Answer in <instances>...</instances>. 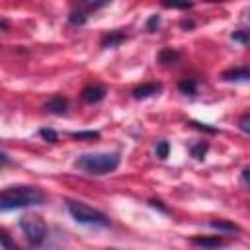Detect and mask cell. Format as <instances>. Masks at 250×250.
<instances>
[{"label": "cell", "instance_id": "19", "mask_svg": "<svg viewBox=\"0 0 250 250\" xmlns=\"http://www.w3.org/2000/svg\"><path fill=\"white\" fill-rule=\"evenodd\" d=\"M168 152H170V145H168V141H160V143H156V156L158 158H166L168 156Z\"/></svg>", "mask_w": 250, "mask_h": 250}, {"label": "cell", "instance_id": "26", "mask_svg": "<svg viewBox=\"0 0 250 250\" xmlns=\"http://www.w3.org/2000/svg\"><path fill=\"white\" fill-rule=\"evenodd\" d=\"M148 203H150V205H152V207H156V209H160V211H162V213H168V209H166V207H164V205H162V201H158V199H150V201H148Z\"/></svg>", "mask_w": 250, "mask_h": 250}, {"label": "cell", "instance_id": "1", "mask_svg": "<svg viewBox=\"0 0 250 250\" xmlns=\"http://www.w3.org/2000/svg\"><path fill=\"white\" fill-rule=\"evenodd\" d=\"M121 162L119 152H88L80 154L74 160V168L90 174V176H104L113 172Z\"/></svg>", "mask_w": 250, "mask_h": 250}, {"label": "cell", "instance_id": "17", "mask_svg": "<svg viewBox=\"0 0 250 250\" xmlns=\"http://www.w3.org/2000/svg\"><path fill=\"white\" fill-rule=\"evenodd\" d=\"M72 139H100V133L98 131H72L70 133Z\"/></svg>", "mask_w": 250, "mask_h": 250}, {"label": "cell", "instance_id": "14", "mask_svg": "<svg viewBox=\"0 0 250 250\" xmlns=\"http://www.w3.org/2000/svg\"><path fill=\"white\" fill-rule=\"evenodd\" d=\"M162 4L166 8H178V10H188L193 6L191 0H162Z\"/></svg>", "mask_w": 250, "mask_h": 250}, {"label": "cell", "instance_id": "2", "mask_svg": "<svg viewBox=\"0 0 250 250\" xmlns=\"http://www.w3.org/2000/svg\"><path fill=\"white\" fill-rule=\"evenodd\" d=\"M45 201V195L31 186H12L6 188L0 193V209L10 211V209H21L29 205H41Z\"/></svg>", "mask_w": 250, "mask_h": 250}, {"label": "cell", "instance_id": "5", "mask_svg": "<svg viewBox=\"0 0 250 250\" xmlns=\"http://www.w3.org/2000/svg\"><path fill=\"white\" fill-rule=\"evenodd\" d=\"M105 94H107L105 86H102V84H92V86H86L80 96H82V102H84V104H98V102H102V100L105 98Z\"/></svg>", "mask_w": 250, "mask_h": 250}, {"label": "cell", "instance_id": "28", "mask_svg": "<svg viewBox=\"0 0 250 250\" xmlns=\"http://www.w3.org/2000/svg\"><path fill=\"white\" fill-rule=\"evenodd\" d=\"M0 156H2V164H4V166H6V164H8V162H10V158H8V154H6V152H4V150H2V152H0Z\"/></svg>", "mask_w": 250, "mask_h": 250}, {"label": "cell", "instance_id": "8", "mask_svg": "<svg viewBox=\"0 0 250 250\" xmlns=\"http://www.w3.org/2000/svg\"><path fill=\"white\" fill-rule=\"evenodd\" d=\"M66 109H68V100L64 96H53L45 104V111L55 113V115H64Z\"/></svg>", "mask_w": 250, "mask_h": 250}, {"label": "cell", "instance_id": "11", "mask_svg": "<svg viewBox=\"0 0 250 250\" xmlns=\"http://www.w3.org/2000/svg\"><path fill=\"white\" fill-rule=\"evenodd\" d=\"M209 227L215 229V230H221V232H240V227L230 223V221H225V219H213L209 221Z\"/></svg>", "mask_w": 250, "mask_h": 250}, {"label": "cell", "instance_id": "16", "mask_svg": "<svg viewBox=\"0 0 250 250\" xmlns=\"http://www.w3.org/2000/svg\"><path fill=\"white\" fill-rule=\"evenodd\" d=\"M86 12L84 10H74V12H70V16H68V21L70 23H74V25H82L84 21H86Z\"/></svg>", "mask_w": 250, "mask_h": 250}, {"label": "cell", "instance_id": "10", "mask_svg": "<svg viewBox=\"0 0 250 250\" xmlns=\"http://www.w3.org/2000/svg\"><path fill=\"white\" fill-rule=\"evenodd\" d=\"M180 57H182V55H180L176 49L166 47V49H162V51L158 53V62L164 64V66H170V64H176V62L180 61Z\"/></svg>", "mask_w": 250, "mask_h": 250}, {"label": "cell", "instance_id": "15", "mask_svg": "<svg viewBox=\"0 0 250 250\" xmlns=\"http://www.w3.org/2000/svg\"><path fill=\"white\" fill-rule=\"evenodd\" d=\"M209 150V143H197V145H193L191 148H189V152H191V156L193 158H197V160H201L203 156H205V152Z\"/></svg>", "mask_w": 250, "mask_h": 250}, {"label": "cell", "instance_id": "24", "mask_svg": "<svg viewBox=\"0 0 250 250\" xmlns=\"http://www.w3.org/2000/svg\"><path fill=\"white\" fill-rule=\"evenodd\" d=\"M191 125H193L195 129H201V131H207V133H217V129H215V127H209L207 123H199V121H191Z\"/></svg>", "mask_w": 250, "mask_h": 250}, {"label": "cell", "instance_id": "27", "mask_svg": "<svg viewBox=\"0 0 250 250\" xmlns=\"http://www.w3.org/2000/svg\"><path fill=\"white\" fill-rule=\"evenodd\" d=\"M180 25H182L184 29H191V27H193L195 23H193L191 20H182V21H180Z\"/></svg>", "mask_w": 250, "mask_h": 250}, {"label": "cell", "instance_id": "9", "mask_svg": "<svg viewBox=\"0 0 250 250\" xmlns=\"http://www.w3.org/2000/svg\"><path fill=\"white\" fill-rule=\"evenodd\" d=\"M191 244L195 246H203V248H219V246H225V240L221 236H193L189 238Z\"/></svg>", "mask_w": 250, "mask_h": 250}, {"label": "cell", "instance_id": "23", "mask_svg": "<svg viewBox=\"0 0 250 250\" xmlns=\"http://www.w3.org/2000/svg\"><path fill=\"white\" fill-rule=\"evenodd\" d=\"M158 23H160V16H150L148 18V21H146V31H154V27H158Z\"/></svg>", "mask_w": 250, "mask_h": 250}, {"label": "cell", "instance_id": "25", "mask_svg": "<svg viewBox=\"0 0 250 250\" xmlns=\"http://www.w3.org/2000/svg\"><path fill=\"white\" fill-rule=\"evenodd\" d=\"M0 238H2V248H4V250H14V248H16V246L12 244V240L8 238V234H6V232H2V234H0Z\"/></svg>", "mask_w": 250, "mask_h": 250}, {"label": "cell", "instance_id": "29", "mask_svg": "<svg viewBox=\"0 0 250 250\" xmlns=\"http://www.w3.org/2000/svg\"><path fill=\"white\" fill-rule=\"evenodd\" d=\"M203 2H225V0H203Z\"/></svg>", "mask_w": 250, "mask_h": 250}, {"label": "cell", "instance_id": "30", "mask_svg": "<svg viewBox=\"0 0 250 250\" xmlns=\"http://www.w3.org/2000/svg\"><path fill=\"white\" fill-rule=\"evenodd\" d=\"M246 18H248V21H250V10H248V16H246Z\"/></svg>", "mask_w": 250, "mask_h": 250}, {"label": "cell", "instance_id": "3", "mask_svg": "<svg viewBox=\"0 0 250 250\" xmlns=\"http://www.w3.org/2000/svg\"><path fill=\"white\" fill-rule=\"evenodd\" d=\"M66 209H68L70 217L80 225H92V227H107L109 225V219L102 211H98V209H94V207H90L86 203L68 199L66 201Z\"/></svg>", "mask_w": 250, "mask_h": 250}, {"label": "cell", "instance_id": "6", "mask_svg": "<svg viewBox=\"0 0 250 250\" xmlns=\"http://www.w3.org/2000/svg\"><path fill=\"white\" fill-rule=\"evenodd\" d=\"M221 78L225 82H248L250 80V68L248 66H232V68H227Z\"/></svg>", "mask_w": 250, "mask_h": 250}, {"label": "cell", "instance_id": "22", "mask_svg": "<svg viewBox=\"0 0 250 250\" xmlns=\"http://www.w3.org/2000/svg\"><path fill=\"white\" fill-rule=\"evenodd\" d=\"M240 184H242L246 189H250V168H244V170L240 172Z\"/></svg>", "mask_w": 250, "mask_h": 250}, {"label": "cell", "instance_id": "7", "mask_svg": "<svg viewBox=\"0 0 250 250\" xmlns=\"http://www.w3.org/2000/svg\"><path fill=\"white\" fill-rule=\"evenodd\" d=\"M160 90H162V84L160 82H146V84H141V86H137L133 90V98L135 100H145V98L156 96Z\"/></svg>", "mask_w": 250, "mask_h": 250}, {"label": "cell", "instance_id": "12", "mask_svg": "<svg viewBox=\"0 0 250 250\" xmlns=\"http://www.w3.org/2000/svg\"><path fill=\"white\" fill-rule=\"evenodd\" d=\"M125 41V35L121 33V31H109V33H105L104 37H102V47L104 49H109V47H117L119 43H123Z\"/></svg>", "mask_w": 250, "mask_h": 250}, {"label": "cell", "instance_id": "13", "mask_svg": "<svg viewBox=\"0 0 250 250\" xmlns=\"http://www.w3.org/2000/svg\"><path fill=\"white\" fill-rule=\"evenodd\" d=\"M178 88H180V92L186 94V96H195V94H197V82H195L193 78H184V80H180Z\"/></svg>", "mask_w": 250, "mask_h": 250}, {"label": "cell", "instance_id": "18", "mask_svg": "<svg viewBox=\"0 0 250 250\" xmlns=\"http://www.w3.org/2000/svg\"><path fill=\"white\" fill-rule=\"evenodd\" d=\"M39 135L47 141V143H57L59 141V135H57V131H53V129H47V127H43L41 131H39Z\"/></svg>", "mask_w": 250, "mask_h": 250}, {"label": "cell", "instance_id": "4", "mask_svg": "<svg viewBox=\"0 0 250 250\" xmlns=\"http://www.w3.org/2000/svg\"><path fill=\"white\" fill-rule=\"evenodd\" d=\"M20 229L23 232V236L27 238V242L31 246H41L43 240L47 238L49 234V229L45 225V221L39 217V215H23L20 219Z\"/></svg>", "mask_w": 250, "mask_h": 250}, {"label": "cell", "instance_id": "20", "mask_svg": "<svg viewBox=\"0 0 250 250\" xmlns=\"http://www.w3.org/2000/svg\"><path fill=\"white\" fill-rule=\"evenodd\" d=\"M230 37L238 43H250V31H244V29H238V31H232Z\"/></svg>", "mask_w": 250, "mask_h": 250}, {"label": "cell", "instance_id": "21", "mask_svg": "<svg viewBox=\"0 0 250 250\" xmlns=\"http://www.w3.org/2000/svg\"><path fill=\"white\" fill-rule=\"evenodd\" d=\"M238 129H240L242 133H248V135H250V113L240 115V119H238Z\"/></svg>", "mask_w": 250, "mask_h": 250}]
</instances>
